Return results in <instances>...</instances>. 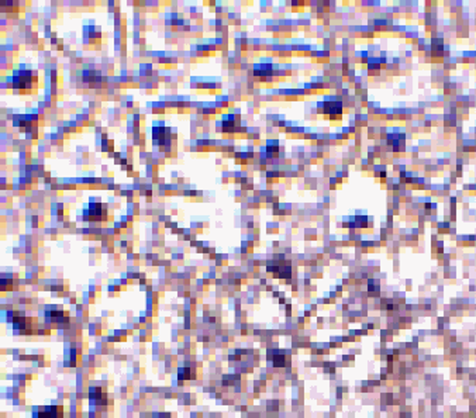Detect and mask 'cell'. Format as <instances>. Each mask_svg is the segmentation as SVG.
<instances>
[{"mask_svg": "<svg viewBox=\"0 0 476 418\" xmlns=\"http://www.w3.org/2000/svg\"><path fill=\"white\" fill-rule=\"evenodd\" d=\"M404 141H406V138H404L403 134H399V133L389 134V137H388V146L391 148L392 151H400L404 146Z\"/></svg>", "mask_w": 476, "mask_h": 418, "instance_id": "277c9868", "label": "cell"}, {"mask_svg": "<svg viewBox=\"0 0 476 418\" xmlns=\"http://www.w3.org/2000/svg\"><path fill=\"white\" fill-rule=\"evenodd\" d=\"M274 366H285V356L283 355L274 356Z\"/></svg>", "mask_w": 476, "mask_h": 418, "instance_id": "8fae6325", "label": "cell"}, {"mask_svg": "<svg viewBox=\"0 0 476 418\" xmlns=\"http://www.w3.org/2000/svg\"><path fill=\"white\" fill-rule=\"evenodd\" d=\"M278 149H279V144H278V141H269V142H268V148H266V151H268V154H269V155H276V154H278Z\"/></svg>", "mask_w": 476, "mask_h": 418, "instance_id": "30bf717a", "label": "cell"}, {"mask_svg": "<svg viewBox=\"0 0 476 418\" xmlns=\"http://www.w3.org/2000/svg\"><path fill=\"white\" fill-rule=\"evenodd\" d=\"M35 82V76L31 71H16L13 78V87L17 90H30Z\"/></svg>", "mask_w": 476, "mask_h": 418, "instance_id": "6da1fadb", "label": "cell"}, {"mask_svg": "<svg viewBox=\"0 0 476 418\" xmlns=\"http://www.w3.org/2000/svg\"><path fill=\"white\" fill-rule=\"evenodd\" d=\"M90 398L95 404H105L106 403V396H103L102 389H90Z\"/></svg>", "mask_w": 476, "mask_h": 418, "instance_id": "52a82bcc", "label": "cell"}, {"mask_svg": "<svg viewBox=\"0 0 476 418\" xmlns=\"http://www.w3.org/2000/svg\"><path fill=\"white\" fill-rule=\"evenodd\" d=\"M62 410L59 407H44L38 413V418H61Z\"/></svg>", "mask_w": 476, "mask_h": 418, "instance_id": "5b68a950", "label": "cell"}, {"mask_svg": "<svg viewBox=\"0 0 476 418\" xmlns=\"http://www.w3.org/2000/svg\"><path fill=\"white\" fill-rule=\"evenodd\" d=\"M84 81L85 82H102V75L97 71H85L84 72Z\"/></svg>", "mask_w": 476, "mask_h": 418, "instance_id": "ba28073f", "label": "cell"}, {"mask_svg": "<svg viewBox=\"0 0 476 418\" xmlns=\"http://www.w3.org/2000/svg\"><path fill=\"white\" fill-rule=\"evenodd\" d=\"M191 369H188V367H185V369H179V379L182 380V379H189L191 377Z\"/></svg>", "mask_w": 476, "mask_h": 418, "instance_id": "7c38bea8", "label": "cell"}, {"mask_svg": "<svg viewBox=\"0 0 476 418\" xmlns=\"http://www.w3.org/2000/svg\"><path fill=\"white\" fill-rule=\"evenodd\" d=\"M87 211V210H86ZM87 214H90V217H92V220H103L105 217L103 216H106V209L100 204V203H96V204H90V207H89V211H87Z\"/></svg>", "mask_w": 476, "mask_h": 418, "instance_id": "8992f818", "label": "cell"}, {"mask_svg": "<svg viewBox=\"0 0 476 418\" xmlns=\"http://www.w3.org/2000/svg\"><path fill=\"white\" fill-rule=\"evenodd\" d=\"M324 114H327L331 120L339 118L342 114V105L338 100H330L324 103Z\"/></svg>", "mask_w": 476, "mask_h": 418, "instance_id": "3957f363", "label": "cell"}, {"mask_svg": "<svg viewBox=\"0 0 476 418\" xmlns=\"http://www.w3.org/2000/svg\"><path fill=\"white\" fill-rule=\"evenodd\" d=\"M368 290H369L370 296H378L379 292H381V283H379V280H369Z\"/></svg>", "mask_w": 476, "mask_h": 418, "instance_id": "9c48e42d", "label": "cell"}, {"mask_svg": "<svg viewBox=\"0 0 476 418\" xmlns=\"http://www.w3.org/2000/svg\"><path fill=\"white\" fill-rule=\"evenodd\" d=\"M47 323H54V324H62L68 323V313L64 310H56V308H48L47 313Z\"/></svg>", "mask_w": 476, "mask_h": 418, "instance_id": "7a4b0ae2", "label": "cell"}]
</instances>
